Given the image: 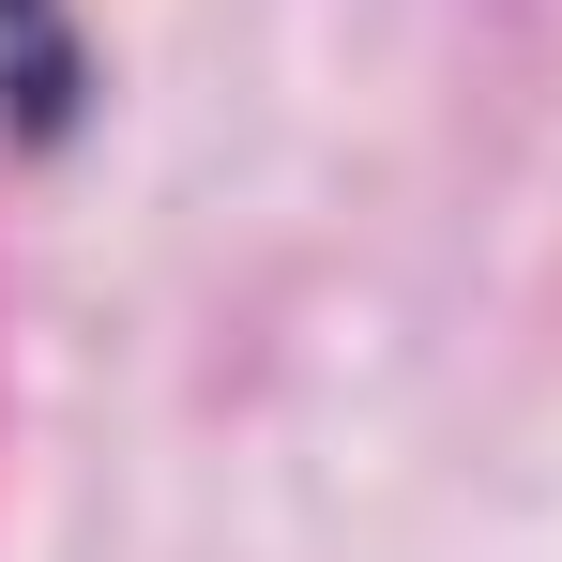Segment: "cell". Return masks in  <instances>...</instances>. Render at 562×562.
<instances>
[{
  "instance_id": "1",
  "label": "cell",
  "mask_w": 562,
  "mask_h": 562,
  "mask_svg": "<svg viewBox=\"0 0 562 562\" xmlns=\"http://www.w3.org/2000/svg\"><path fill=\"white\" fill-rule=\"evenodd\" d=\"M77 106H92V46H77V15H61V0H0V122H15L31 153H61Z\"/></svg>"
}]
</instances>
